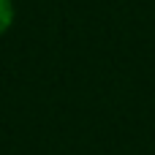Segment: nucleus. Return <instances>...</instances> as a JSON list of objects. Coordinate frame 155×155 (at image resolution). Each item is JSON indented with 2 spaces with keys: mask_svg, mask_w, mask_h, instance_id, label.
Here are the masks:
<instances>
[{
  "mask_svg": "<svg viewBox=\"0 0 155 155\" xmlns=\"http://www.w3.org/2000/svg\"><path fill=\"white\" fill-rule=\"evenodd\" d=\"M14 22V3L11 0H0V33H5Z\"/></svg>",
  "mask_w": 155,
  "mask_h": 155,
  "instance_id": "f257e3e1",
  "label": "nucleus"
}]
</instances>
